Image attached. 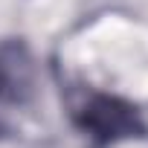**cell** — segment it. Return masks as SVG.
Masks as SVG:
<instances>
[{
  "instance_id": "obj_3",
  "label": "cell",
  "mask_w": 148,
  "mask_h": 148,
  "mask_svg": "<svg viewBox=\"0 0 148 148\" xmlns=\"http://www.w3.org/2000/svg\"><path fill=\"white\" fill-rule=\"evenodd\" d=\"M3 134H6V128H3V122H0V136H3Z\"/></svg>"
},
{
  "instance_id": "obj_2",
  "label": "cell",
  "mask_w": 148,
  "mask_h": 148,
  "mask_svg": "<svg viewBox=\"0 0 148 148\" xmlns=\"http://www.w3.org/2000/svg\"><path fill=\"white\" fill-rule=\"evenodd\" d=\"M38 96V58L23 38L0 41V102L29 105Z\"/></svg>"
},
{
  "instance_id": "obj_1",
  "label": "cell",
  "mask_w": 148,
  "mask_h": 148,
  "mask_svg": "<svg viewBox=\"0 0 148 148\" xmlns=\"http://www.w3.org/2000/svg\"><path fill=\"white\" fill-rule=\"evenodd\" d=\"M73 125L84 131L90 139L102 145L125 142V139H142L145 136V119L139 108L122 96L102 93V90H82L73 102Z\"/></svg>"
}]
</instances>
